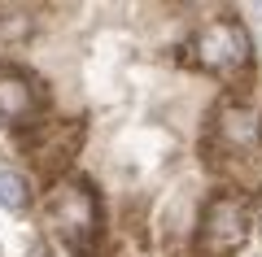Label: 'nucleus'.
Listing matches in <instances>:
<instances>
[{
  "label": "nucleus",
  "instance_id": "obj_1",
  "mask_svg": "<svg viewBox=\"0 0 262 257\" xmlns=\"http://www.w3.org/2000/svg\"><path fill=\"white\" fill-rule=\"evenodd\" d=\"M249 240V209L236 196H214L201 218V253L206 257H232Z\"/></svg>",
  "mask_w": 262,
  "mask_h": 257
},
{
  "label": "nucleus",
  "instance_id": "obj_2",
  "mask_svg": "<svg viewBox=\"0 0 262 257\" xmlns=\"http://www.w3.org/2000/svg\"><path fill=\"white\" fill-rule=\"evenodd\" d=\"M249 31L241 22H210L201 35H196V57L210 70H236V65H249Z\"/></svg>",
  "mask_w": 262,
  "mask_h": 257
},
{
  "label": "nucleus",
  "instance_id": "obj_3",
  "mask_svg": "<svg viewBox=\"0 0 262 257\" xmlns=\"http://www.w3.org/2000/svg\"><path fill=\"white\" fill-rule=\"evenodd\" d=\"M53 218H57V231L66 236V244L75 253H83V236L96 231V196L88 192V183L61 188L53 196Z\"/></svg>",
  "mask_w": 262,
  "mask_h": 257
},
{
  "label": "nucleus",
  "instance_id": "obj_4",
  "mask_svg": "<svg viewBox=\"0 0 262 257\" xmlns=\"http://www.w3.org/2000/svg\"><path fill=\"white\" fill-rule=\"evenodd\" d=\"M44 105L35 79L22 70H0V122L5 127H22L27 118H35V109Z\"/></svg>",
  "mask_w": 262,
  "mask_h": 257
},
{
  "label": "nucleus",
  "instance_id": "obj_5",
  "mask_svg": "<svg viewBox=\"0 0 262 257\" xmlns=\"http://www.w3.org/2000/svg\"><path fill=\"white\" fill-rule=\"evenodd\" d=\"M27 205H31V183H27V175H18V170H0V209L22 214Z\"/></svg>",
  "mask_w": 262,
  "mask_h": 257
}]
</instances>
